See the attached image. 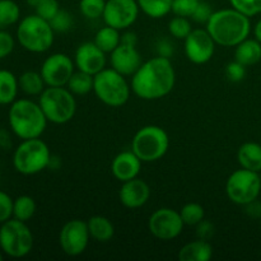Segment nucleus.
Segmentation results:
<instances>
[{
    "mask_svg": "<svg viewBox=\"0 0 261 261\" xmlns=\"http://www.w3.org/2000/svg\"><path fill=\"white\" fill-rule=\"evenodd\" d=\"M111 68L125 76H133L143 64V59L137 46L120 43L111 53Z\"/></svg>",
    "mask_w": 261,
    "mask_h": 261,
    "instance_id": "f3484780",
    "label": "nucleus"
},
{
    "mask_svg": "<svg viewBox=\"0 0 261 261\" xmlns=\"http://www.w3.org/2000/svg\"><path fill=\"white\" fill-rule=\"evenodd\" d=\"M50 148L40 138L22 140L13 153V166L20 175L32 176L50 167Z\"/></svg>",
    "mask_w": 261,
    "mask_h": 261,
    "instance_id": "39448f33",
    "label": "nucleus"
},
{
    "mask_svg": "<svg viewBox=\"0 0 261 261\" xmlns=\"http://www.w3.org/2000/svg\"><path fill=\"white\" fill-rule=\"evenodd\" d=\"M93 92L102 103L121 107L129 101L132 86L114 68H105L93 76Z\"/></svg>",
    "mask_w": 261,
    "mask_h": 261,
    "instance_id": "423d86ee",
    "label": "nucleus"
},
{
    "mask_svg": "<svg viewBox=\"0 0 261 261\" xmlns=\"http://www.w3.org/2000/svg\"><path fill=\"white\" fill-rule=\"evenodd\" d=\"M181 218L186 226H196L205 217V211L199 203H188L181 208Z\"/></svg>",
    "mask_w": 261,
    "mask_h": 261,
    "instance_id": "7c9ffc66",
    "label": "nucleus"
},
{
    "mask_svg": "<svg viewBox=\"0 0 261 261\" xmlns=\"http://www.w3.org/2000/svg\"><path fill=\"white\" fill-rule=\"evenodd\" d=\"M15 47L14 37L9 32L0 30V60L8 58Z\"/></svg>",
    "mask_w": 261,
    "mask_h": 261,
    "instance_id": "ea45409f",
    "label": "nucleus"
},
{
    "mask_svg": "<svg viewBox=\"0 0 261 261\" xmlns=\"http://www.w3.org/2000/svg\"><path fill=\"white\" fill-rule=\"evenodd\" d=\"M191 31H193V27H191L190 20L186 17L175 15L168 23V32L177 40H185L190 35Z\"/></svg>",
    "mask_w": 261,
    "mask_h": 261,
    "instance_id": "2f4dec72",
    "label": "nucleus"
},
{
    "mask_svg": "<svg viewBox=\"0 0 261 261\" xmlns=\"http://www.w3.org/2000/svg\"><path fill=\"white\" fill-rule=\"evenodd\" d=\"M17 40L24 50L33 54H42L53 46L55 31L48 20L37 14H31L23 18L18 24Z\"/></svg>",
    "mask_w": 261,
    "mask_h": 261,
    "instance_id": "20e7f679",
    "label": "nucleus"
},
{
    "mask_svg": "<svg viewBox=\"0 0 261 261\" xmlns=\"http://www.w3.org/2000/svg\"><path fill=\"white\" fill-rule=\"evenodd\" d=\"M176 83V73L170 58L155 56L144 61L132 76V91L145 101L168 96Z\"/></svg>",
    "mask_w": 261,
    "mask_h": 261,
    "instance_id": "f257e3e1",
    "label": "nucleus"
},
{
    "mask_svg": "<svg viewBox=\"0 0 261 261\" xmlns=\"http://www.w3.org/2000/svg\"><path fill=\"white\" fill-rule=\"evenodd\" d=\"M3 257H4V256H3V254H2V251H0V260H3Z\"/></svg>",
    "mask_w": 261,
    "mask_h": 261,
    "instance_id": "8fccbe9b",
    "label": "nucleus"
},
{
    "mask_svg": "<svg viewBox=\"0 0 261 261\" xmlns=\"http://www.w3.org/2000/svg\"><path fill=\"white\" fill-rule=\"evenodd\" d=\"M18 83H19L20 91L27 94V96H40L45 91L46 86L41 73L33 70L24 71L18 78Z\"/></svg>",
    "mask_w": 261,
    "mask_h": 261,
    "instance_id": "a878e982",
    "label": "nucleus"
},
{
    "mask_svg": "<svg viewBox=\"0 0 261 261\" xmlns=\"http://www.w3.org/2000/svg\"><path fill=\"white\" fill-rule=\"evenodd\" d=\"M226 76L229 82L239 83V82L244 81L246 76V66L236 60L231 61L226 66Z\"/></svg>",
    "mask_w": 261,
    "mask_h": 261,
    "instance_id": "4c0bfd02",
    "label": "nucleus"
},
{
    "mask_svg": "<svg viewBox=\"0 0 261 261\" xmlns=\"http://www.w3.org/2000/svg\"><path fill=\"white\" fill-rule=\"evenodd\" d=\"M8 121L15 137L22 140L40 138L48 122L40 103L28 98L15 99L10 105Z\"/></svg>",
    "mask_w": 261,
    "mask_h": 261,
    "instance_id": "7ed1b4c3",
    "label": "nucleus"
},
{
    "mask_svg": "<svg viewBox=\"0 0 261 261\" xmlns=\"http://www.w3.org/2000/svg\"><path fill=\"white\" fill-rule=\"evenodd\" d=\"M196 234L199 239L209 241V239L214 234V226L209 221L203 219L200 223L196 224Z\"/></svg>",
    "mask_w": 261,
    "mask_h": 261,
    "instance_id": "79ce46f5",
    "label": "nucleus"
},
{
    "mask_svg": "<svg viewBox=\"0 0 261 261\" xmlns=\"http://www.w3.org/2000/svg\"><path fill=\"white\" fill-rule=\"evenodd\" d=\"M66 88L76 96H84L93 91V75L84 71H74L71 78L69 79Z\"/></svg>",
    "mask_w": 261,
    "mask_h": 261,
    "instance_id": "cd10ccee",
    "label": "nucleus"
},
{
    "mask_svg": "<svg viewBox=\"0 0 261 261\" xmlns=\"http://www.w3.org/2000/svg\"><path fill=\"white\" fill-rule=\"evenodd\" d=\"M150 198V188L142 178H133V180L122 182L119 191L120 203L129 209L142 208L148 203Z\"/></svg>",
    "mask_w": 261,
    "mask_h": 261,
    "instance_id": "a211bd4d",
    "label": "nucleus"
},
{
    "mask_svg": "<svg viewBox=\"0 0 261 261\" xmlns=\"http://www.w3.org/2000/svg\"><path fill=\"white\" fill-rule=\"evenodd\" d=\"M200 0H173L172 2V13L180 17L191 18L195 9L198 8Z\"/></svg>",
    "mask_w": 261,
    "mask_h": 261,
    "instance_id": "c9c22d12",
    "label": "nucleus"
},
{
    "mask_svg": "<svg viewBox=\"0 0 261 261\" xmlns=\"http://www.w3.org/2000/svg\"><path fill=\"white\" fill-rule=\"evenodd\" d=\"M170 138L163 127L147 125L137 132L132 142V150L142 162H155L167 153Z\"/></svg>",
    "mask_w": 261,
    "mask_h": 261,
    "instance_id": "6e6552de",
    "label": "nucleus"
},
{
    "mask_svg": "<svg viewBox=\"0 0 261 261\" xmlns=\"http://www.w3.org/2000/svg\"><path fill=\"white\" fill-rule=\"evenodd\" d=\"M12 147V139H10V135L7 130L0 129V148L3 149H10Z\"/></svg>",
    "mask_w": 261,
    "mask_h": 261,
    "instance_id": "49530a36",
    "label": "nucleus"
},
{
    "mask_svg": "<svg viewBox=\"0 0 261 261\" xmlns=\"http://www.w3.org/2000/svg\"><path fill=\"white\" fill-rule=\"evenodd\" d=\"M173 53L172 45H171L168 41L162 40L158 43V54L161 56H165V58H171V54Z\"/></svg>",
    "mask_w": 261,
    "mask_h": 261,
    "instance_id": "c03bdc74",
    "label": "nucleus"
},
{
    "mask_svg": "<svg viewBox=\"0 0 261 261\" xmlns=\"http://www.w3.org/2000/svg\"><path fill=\"white\" fill-rule=\"evenodd\" d=\"M19 17V5L14 0H0V30L15 24Z\"/></svg>",
    "mask_w": 261,
    "mask_h": 261,
    "instance_id": "c756f323",
    "label": "nucleus"
},
{
    "mask_svg": "<svg viewBox=\"0 0 261 261\" xmlns=\"http://www.w3.org/2000/svg\"><path fill=\"white\" fill-rule=\"evenodd\" d=\"M50 24L55 32H61V33L68 32L74 24L73 15H71L69 12H66V10L60 9L58 12V14L50 20Z\"/></svg>",
    "mask_w": 261,
    "mask_h": 261,
    "instance_id": "f704fd0d",
    "label": "nucleus"
},
{
    "mask_svg": "<svg viewBox=\"0 0 261 261\" xmlns=\"http://www.w3.org/2000/svg\"><path fill=\"white\" fill-rule=\"evenodd\" d=\"M139 12L137 0H106L102 18L106 25L122 31L134 24Z\"/></svg>",
    "mask_w": 261,
    "mask_h": 261,
    "instance_id": "4468645a",
    "label": "nucleus"
},
{
    "mask_svg": "<svg viewBox=\"0 0 261 261\" xmlns=\"http://www.w3.org/2000/svg\"><path fill=\"white\" fill-rule=\"evenodd\" d=\"M41 2H42V0H25V3H27V4L32 8L37 7Z\"/></svg>",
    "mask_w": 261,
    "mask_h": 261,
    "instance_id": "09e8293b",
    "label": "nucleus"
},
{
    "mask_svg": "<svg viewBox=\"0 0 261 261\" xmlns=\"http://www.w3.org/2000/svg\"><path fill=\"white\" fill-rule=\"evenodd\" d=\"M226 193L229 200L245 206L256 200L261 194V177L259 172L240 168L232 172L226 182Z\"/></svg>",
    "mask_w": 261,
    "mask_h": 261,
    "instance_id": "9d476101",
    "label": "nucleus"
},
{
    "mask_svg": "<svg viewBox=\"0 0 261 261\" xmlns=\"http://www.w3.org/2000/svg\"><path fill=\"white\" fill-rule=\"evenodd\" d=\"M13 206H14V200L10 198L9 194L0 191V223H4L5 221L12 218Z\"/></svg>",
    "mask_w": 261,
    "mask_h": 261,
    "instance_id": "58836bf2",
    "label": "nucleus"
},
{
    "mask_svg": "<svg viewBox=\"0 0 261 261\" xmlns=\"http://www.w3.org/2000/svg\"><path fill=\"white\" fill-rule=\"evenodd\" d=\"M216 45L214 40L209 32L203 28H196L190 32V35L184 40V48L185 55L193 64L201 65L213 58L216 53Z\"/></svg>",
    "mask_w": 261,
    "mask_h": 261,
    "instance_id": "2eb2a0df",
    "label": "nucleus"
},
{
    "mask_svg": "<svg viewBox=\"0 0 261 261\" xmlns=\"http://www.w3.org/2000/svg\"><path fill=\"white\" fill-rule=\"evenodd\" d=\"M74 64L78 70L94 76L106 68V53L94 42H83L75 50Z\"/></svg>",
    "mask_w": 261,
    "mask_h": 261,
    "instance_id": "dca6fc26",
    "label": "nucleus"
},
{
    "mask_svg": "<svg viewBox=\"0 0 261 261\" xmlns=\"http://www.w3.org/2000/svg\"><path fill=\"white\" fill-rule=\"evenodd\" d=\"M260 227H261V217H260Z\"/></svg>",
    "mask_w": 261,
    "mask_h": 261,
    "instance_id": "3c124183",
    "label": "nucleus"
},
{
    "mask_svg": "<svg viewBox=\"0 0 261 261\" xmlns=\"http://www.w3.org/2000/svg\"><path fill=\"white\" fill-rule=\"evenodd\" d=\"M229 4L250 18L261 14V0H229Z\"/></svg>",
    "mask_w": 261,
    "mask_h": 261,
    "instance_id": "72a5a7b5",
    "label": "nucleus"
},
{
    "mask_svg": "<svg viewBox=\"0 0 261 261\" xmlns=\"http://www.w3.org/2000/svg\"><path fill=\"white\" fill-rule=\"evenodd\" d=\"M121 43L124 45H129V46H137L138 43V36L135 32H125L124 35H121Z\"/></svg>",
    "mask_w": 261,
    "mask_h": 261,
    "instance_id": "a18cd8bd",
    "label": "nucleus"
},
{
    "mask_svg": "<svg viewBox=\"0 0 261 261\" xmlns=\"http://www.w3.org/2000/svg\"><path fill=\"white\" fill-rule=\"evenodd\" d=\"M36 201L30 195H20L14 200L13 206V218L28 222L36 213Z\"/></svg>",
    "mask_w": 261,
    "mask_h": 261,
    "instance_id": "c85d7f7f",
    "label": "nucleus"
},
{
    "mask_svg": "<svg viewBox=\"0 0 261 261\" xmlns=\"http://www.w3.org/2000/svg\"><path fill=\"white\" fill-rule=\"evenodd\" d=\"M206 31L217 45L236 47L249 38L251 32L250 17L234 8L216 10L206 23Z\"/></svg>",
    "mask_w": 261,
    "mask_h": 261,
    "instance_id": "f03ea898",
    "label": "nucleus"
},
{
    "mask_svg": "<svg viewBox=\"0 0 261 261\" xmlns=\"http://www.w3.org/2000/svg\"><path fill=\"white\" fill-rule=\"evenodd\" d=\"M41 109L47 121L63 125L70 121L76 112V101L74 94L65 87H47L40 94Z\"/></svg>",
    "mask_w": 261,
    "mask_h": 261,
    "instance_id": "0eeeda50",
    "label": "nucleus"
},
{
    "mask_svg": "<svg viewBox=\"0 0 261 261\" xmlns=\"http://www.w3.org/2000/svg\"><path fill=\"white\" fill-rule=\"evenodd\" d=\"M237 160L242 168L261 172V145L255 142L244 143L239 148Z\"/></svg>",
    "mask_w": 261,
    "mask_h": 261,
    "instance_id": "4be33fe9",
    "label": "nucleus"
},
{
    "mask_svg": "<svg viewBox=\"0 0 261 261\" xmlns=\"http://www.w3.org/2000/svg\"><path fill=\"white\" fill-rule=\"evenodd\" d=\"M106 0H81L79 9L87 19H98L103 15Z\"/></svg>",
    "mask_w": 261,
    "mask_h": 261,
    "instance_id": "473e14b6",
    "label": "nucleus"
},
{
    "mask_svg": "<svg viewBox=\"0 0 261 261\" xmlns=\"http://www.w3.org/2000/svg\"><path fill=\"white\" fill-rule=\"evenodd\" d=\"M0 178H2V172H0Z\"/></svg>",
    "mask_w": 261,
    "mask_h": 261,
    "instance_id": "603ef678",
    "label": "nucleus"
},
{
    "mask_svg": "<svg viewBox=\"0 0 261 261\" xmlns=\"http://www.w3.org/2000/svg\"><path fill=\"white\" fill-rule=\"evenodd\" d=\"M254 35H255V38H256L259 42H261V19L256 23V24H255Z\"/></svg>",
    "mask_w": 261,
    "mask_h": 261,
    "instance_id": "de8ad7c7",
    "label": "nucleus"
},
{
    "mask_svg": "<svg viewBox=\"0 0 261 261\" xmlns=\"http://www.w3.org/2000/svg\"><path fill=\"white\" fill-rule=\"evenodd\" d=\"M91 239L99 242H107L114 237L115 227L109 218L103 216H93L87 221Z\"/></svg>",
    "mask_w": 261,
    "mask_h": 261,
    "instance_id": "5701e85b",
    "label": "nucleus"
},
{
    "mask_svg": "<svg viewBox=\"0 0 261 261\" xmlns=\"http://www.w3.org/2000/svg\"><path fill=\"white\" fill-rule=\"evenodd\" d=\"M234 60L242 65L251 66L261 60V42L256 38H246L236 46Z\"/></svg>",
    "mask_w": 261,
    "mask_h": 261,
    "instance_id": "412c9836",
    "label": "nucleus"
},
{
    "mask_svg": "<svg viewBox=\"0 0 261 261\" xmlns=\"http://www.w3.org/2000/svg\"><path fill=\"white\" fill-rule=\"evenodd\" d=\"M245 208H246V213L249 214V216L255 217V218H257V217L260 218L261 217V203H257V199L256 200L251 201V203L246 204Z\"/></svg>",
    "mask_w": 261,
    "mask_h": 261,
    "instance_id": "37998d69",
    "label": "nucleus"
},
{
    "mask_svg": "<svg viewBox=\"0 0 261 261\" xmlns=\"http://www.w3.org/2000/svg\"><path fill=\"white\" fill-rule=\"evenodd\" d=\"M19 83L18 78L9 70L0 69V105H12L17 99Z\"/></svg>",
    "mask_w": 261,
    "mask_h": 261,
    "instance_id": "b1692460",
    "label": "nucleus"
},
{
    "mask_svg": "<svg viewBox=\"0 0 261 261\" xmlns=\"http://www.w3.org/2000/svg\"><path fill=\"white\" fill-rule=\"evenodd\" d=\"M185 223L180 212L171 208H160L148 219V229L158 240L170 241L182 233Z\"/></svg>",
    "mask_w": 261,
    "mask_h": 261,
    "instance_id": "9b49d317",
    "label": "nucleus"
},
{
    "mask_svg": "<svg viewBox=\"0 0 261 261\" xmlns=\"http://www.w3.org/2000/svg\"><path fill=\"white\" fill-rule=\"evenodd\" d=\"M142 161L133 150H124L112 160L111 172L120 182L138 177L142 170Z\"/></svg>",
    "mask_w": 261,
    "mask_h": 261,
    "instance_id": "6ab92c4d",
    "label": "nucleus"
},
{
    "mask_svg": "<svg viewBox=\"0 0 261 261\" xmlns=\"http://www.w3.org/2000/svg\"><path fill=\"white\" fill-rule=\"evenodd\" d=\"M139 9L153 19H160L172 12L173 0H137Z\"/></svg>",
    "mask_w": 261,
    "mask_h": 261,
    "instance_id": "bb28decb",
    "label": "nucleus"
},
{
    "mask_svg": "<svg viewBox=\"0 0 261 261\" xmlns=\"http://www.w3.org/2000/svg\"><path fill=\"white\" fill-rule=\"evenodd\" d=\"M212 14H213V9H212L211 4L206 2H200L198 8L195 9V12H194V14L191 15V18L196 23H205L206 24L208 20L211 19Z\"/></svg>",
    "mask_w": 261,
    "mask_h": 261,
    "instance_id": "a19ab883",
    "label": "nucleus"
},
{
    "mask_svg": "<svg viewBox=\"0 0 261 261\" xmlns=\"http://www.w3.org/2000/svg\"><path fill=\"white\" fill-rule=\"evenodd\" d=\"M27 222L10 218L0 226V249L14 259L24 257L33 249V234Z\"/></svg>",
    "mask_w": 261,
    "mask_h": 261,
    "instance_id": "1a4fd4ad",
    "label": "nucleus"
},
{
    "mask_svg": "<svg viewBox=\"0 0 261 261\" xmlns=\"http://www.w3.org/2000/svg\"><path fill=\"white\" fill-rule=\"evenodd\" d=\"M60 9L61 8L58 0H42V2L35 8L36 14L40 15L43 19L48 20V22L58 14V12Z\"/></svg>",
    "mask_w": 261,
    "mask_h": 261,
    "instance_id": "e433bc0d",
    "label": "nucleus"
},
{
    "mask_svg": "<svg viewBox=\"0 0 261 261\" xmlns=\"http://www.w3.org/2000/svg\"><path fill=\"white\" fill-rule=\"evenodd\" d=\"M91 234L88 224L82 219H71L60 229L59 244L68 256H79L86 251Z\"/></svg>",
    "mask_w": 261,
    "mask_h": 261,
    "instance_id": "f8f14e48",
    "label": "nucleus"
},
{
    "mask_svg": "<svg viewBox=\"0 0 261 261\" xmlns=\"http://www.w3.org/2000/svg\"><path fill=\"white\" fill-rule=\"evenodd\" d=\"M75 69V64L66 54L56 53L45 59L41 75L47 87H66Z\"/></svg>",
    "mask_w": 261,
    "mask_h": 261,
    "instance_id": "ddd939ff",
    "label": "nucleus"
},
{
    "mask_svg": "<svg viewBox=\"0 0 261 261\" xmlns=\"http://www.w3.org/2000/svg\"><path fill=\"white\" fill-rule=\"evenodd\" d=\"M213 256V246L206 240L198 239L181 247L178 251L180 261H209Z\"/></svg>",
    "mask_w": 261,
    "mask_h": 261,
    "instance_id": "aec40b11",
    "label": "nucleus"
},
{
    "mask_svg": "<svg viewBox=\"0 0 261 261\" xmlns=\"http://www.w3.org/2000/svg\"><path fill=\"white\" fill-rule=\"evenodd\" d=\"M93 42L102 51H105L106 54H111L121 43V35H120L119 30L106 25L97 31Z\"/></svg>",
    "mask_w": 261,
    "mask_h": 261,
    "instance_id": "393cba45",
    "label": "nucleus"
}]
</instances>
